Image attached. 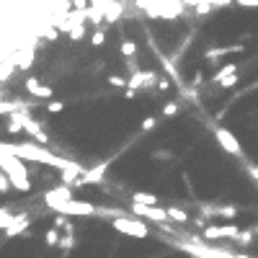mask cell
Segmentation results:
<instances>
[{"mask_svg":"<svg viewBox=\"0 0 258 258\" xmlns=\"http://www.w3.org/2000/svg\"><path fill=\"white\" fill-rule=\"evenodd\" d=\"M83 170H85V168L73 160L64 170H59V173H62V186H75V183L80 181V176H83Z\"/></svg>","mask_w":258,"mask_h":258,"instance_id":"2e32d148","label":"cell"},{"mask_svg":"<svg viewBox=\"0 0 258 258\" xmlns=\"http://www.w3.org/2000/svg\"><path fill=\"white\" fill-rule=\"evenodd\" d=\"M150 158L153 160H173V153H170V150H153Z\"/></svg>","mask_w":258,"mask_h":258,"instance_id":"83f0119b","label":"cell"},{"mask_svg":"<svg viewBox=\"0 0 258 258\" xmlns=\"http://www.w3.org/2000/svg\"><path fill=\"white\" fill-rule=\"evenodd\" d=\"M0 170L11 178V186L16 191H21V194L31 191V176H29V168L24 165V160H18L16 155L0 153Z\"/></svg>","mask_w":258,"mask_h":258,"instance_id":"6da1fadb","label":"cell"},{"mask_svg":"<svg viewBox=\"0 0 258 258\" xmlns=\"http://www.w3.org/2000/svg\"><path fill=\"white\" fill-rule=\"evenodd\" d=\"M165 217H168V222H178V225H186L191 220L188 212H183L178 207H165Z\"/></svg>","mask_w":258,"mask_h":258,"instance_id":"d6986e66","label":"cell"},{"mask_svg":"<svg viewBox=\"0 0 258 258\" xmlns=\"http://www.w3.org/2000/svg\"><path fill=\"white\" fill-rule=\"evenodd\" d=\"M248 173L255 178V183H258V165H248Z\"/></svg>","mask_w":258,"mask_h":258,"instance_id":"8d00e7d4","label":"cell"},{"mask_svg":"<svg viewBox=\"0 0 258 258\" xmlns=\"http://www.w3.org/2000/svg\"><path fill=\"white\" fill-rule=\"evenodd\" d=\"M31 227V214H13V220H11V225L3 230L6 232V238H16V235H21V232H26Z\"/></svg>","mask_w":258,"mask_h":258,"instance_id":"30bf717a","label":"cell"},{"mask_svg":"<svg viewBox=\"0 0 258 258\" xmlns=\"http://www.w3.org/2000/svg\"><path fill=\"white\" fill-rule=\"evenodd\" d=\"M155 126H158V119H155V116H147V119H142V124H140L142 132H153Z\"/></svg>","mask_w":258,"mask_h":258,"instance_id":"f1b7e54d","label":"cell"},{"mask_svg":"<svg viewBox=\"0 0 258 258\" xmlns=\"http://www.w3.org/2000/svg\"><path fill=\"white\" fill-rule=\"evenodd\" d=\"M31 106H36V103L21 101V98H16V101H0V114L11 116V114H18V111H31Z\"/></svg>","mask_w":258,"mask_h":258,"instance_id":"5bb4252c","label":"cell"},{"mask_svg":"<svg viewBox=\"0 0 258 258\" xmlns=\"http://www.w3.org/2000/svg\"><path fill=\"white\" fill-rule=\"evenodd\" d=\"M212 11H214V8H212L209 3H204V0H202L199 6H194V13H197V16H209Z\"/></svg>","mask_w":258,"mask_h":258,"instance_id":"e575fe53","label":"cell"},{"mask_svg":"<svg viewBox=\"0 0 258 258\" xmlns=\"http://www.w3.org/2000/svg\"><path fill=\"white\" fill-rule=\"evenodd\" d=\"M91 44H93V47H103V44H106V34H103L101 29H98V31H93V36H91Z\"/></svg>","mask_w":258,"mask_h":258,"instance_id":"d6a6232c","label":"cell"},{"mask_svg":"<svg viewBox=\"0 0 258 258\" xmlns=\"http://www.w3.org/2000/svg\"><path fill=\"white\" fill-rule=\"evenodd\" d=\"M44 243H47V248H57V245H59V230H57V227H49V230H47Z\"/></svg>","mask_w":258,"mask_h":258,"instance_id":"cb8c5ba5","label":"cell"},{"mask_svg":"<svg viewBox=\"0 0 258 258\" xmlns=\"http://www.w3.org/2000/svg\"><path fill=\"white\" fill-rule=\"evenodd\" d=\"M214 140H217V145L225 150V153H230V155H235V158H243V147H240L238 137H235L230 129L214 126Z\"/></svg>","mask_w":258,"mask_h":258,"instance_id":"8992f818","label":"cell"},{"mask_svg":"<svg viewBox=\"0 0 258 258\" xmlns=\"http://www.w3.org/2000/svg\"><path fill=\"white\" fill-rule=\"evenodd\" d=\"M44 106H47V111H49V114H59V111H64V103H62V101H57V98L47 101Z\"/></svg>","mask_w":258,"mask_h":258,"instance_id":"484cf974","label":"cell"},{"mask_svg":"<svg viewBox=\"0 0 258 258\" xmlns=\"http://www.w3.org/2000/svg\"><path fill=\"white\" fill-rule=\"evenodd\" d=\"M75 245V232H62V238H59V245L57 248H64V253H70Z\"/></svg>","mask_w":258,"mask_h":258,"instance_id":"603a6c76","label":"cell"},{"mask_svg":"<svg viewBox=\"0 0 258 258\" xmlns=\"http://www.w3.org/2000/svg\"><path fill=\"white\" fill-rule=\"evenodd\" d=\"M178 109H181V103H176V101H173V103H165V106H163V116H176Z\"/></svg>","mask_w":258,"mask_h":258,"instance_id":"4dcf8cb0","label":"cell"},{"mask_svg":"<svg viewBox=\"0 0 258 258\" xmlns=\"http://www.w3.org/2000/svg\"><path fill=\"white\" fill-rule=\"evenodd\" d=\"M255 88H258V83H255Z\"/></svg>","mask_w":258,"mask_h":258,"instance_id":"f35d334b","label":"cell"},{"mask_svg":"<svg viewBox=\"0 0 258 258\" xmlns=\"http://www.w3.org/2000/svg\"><path fill=\"white\" fill-rule=\"evenodd\" d=\"M132 204H142V207H158V197L155 194H147V191H132Z\"/></svg>","mask_w":258,"mask_h":258,"instance_id":"ac0fdd59","label":"cell"},{"mask_svg":"<svg viewBox=\"0 0 258 258\" xmlns=\"http://www.w3.org/2000/svg\"><path fill=\"white\" fill-rule=\"evenodd\" d=\"M121 54L126 57V62L137 59V44H135L132 39H124V41H121Z\"/></svg>","mask_w":258,"mask_h":258,"instance_id":"44dd1931","label":"cell"},{"mask_svg":"<svg viewBox=\"0 0 258 258\" xmlns=\"http://www.w3.org/2000/svg\"><path fill=\"white\" fill-rule=\"evenodd\" d=\"M158 78L153 70H137L126 78V88H132V91H145V88H155L158 85Z\"/></svg>","mask_w":258,"mask_h":258,"instance_id":"52a82bcc","label":"cell"},{"mask_svg":"<svg viewBox=\"0 0 258 258\" xmlns=\"http://www.w3.org/2000/svg\"><path fill=\"white\" fill-rule=\"evenodd\" d=\"M124 96H126V98H135V96H137V91H132V88H124Z\"/></svg>","mask_w":258,"mask_h":258,"instance_id":"74e56055","label":"cell"},{"mask_svg":"<svg viewBox=\"0 0 258 258\" xmlns=\"http://www.w3.org/2000/svg\"><path fill=\"white\" fill-rule=\"evenodd\" d=\"M155 88H158V91H170V80H168V78H158Z\"/></svg>","mask_w":258,"mask_h":258,"instance_id":"d590c367","label":"cell"},{"mask_svg":"<svg viewBox=\"0 0 258 258\" xmlns=\"http://www.w3.org/2000/svg\"><path fill=\"white\" fill-rule=\"evenodd\" d=\"M11 188H13V186H11V178L3 173V170H0V197H6Z\"/></svg>","mask_w":258,"mask_h":258,"instance_id":"4316f807","label":"cell"},{"mask_svg":"<svg viewBox=\"0 0 258 258\" xmlns=\"http://www.w3.org/2000/svg\"><path fill=\"white\" fill-rule=\"evenodd\" d=\"M11 220H13L11 207H0V230H6V227L11 225Z\"/></svg>","mask_w":258,"mask_h":258,"instance_id":"d4e9b609","label":"cell"},{"mask_svg":"<svg viewBox=\"0 0 258 258\" xmlns=\"http://www.w3.org/2000/svg\"><path fill=\"white\" fill-rule=\"evenodd\" d=\"M26 91L34 96V98H44V101H52V88L47 83H41V80H36V78H26Z\"/></svg>","mask_w":258,"mask_h":258,"instance_id":"7c38bea8","label":"cell"},{"mask_svg":"<svg viewBox=\"0 0 258 258\" xmlns=\"http://www.w3.org/2000/svg\"><path fill=\"white\" fill-rule=\"evenodd\" d=\"M109 85H111V88H126V78H121V75H109Z\"/></svg>","mask_w":258,"mask_h":258,"instance_id":"836d02e7","label":"cell"},{"mask_svg":"<svg viewBox=\"0 0 258 258\" xmlns=\"http://www.w3.org/2000/svg\"><path fill=\"white\" fill-rule=\"evenodd\" d=\"M98 207H93L91 202H80V199H68L54 207L57 214H62V217H93Z\"/></svg>","mask_w":258,"mask_h":258,"instance_id":"277c9868","label":"cell"},{"mask_svg":"<svg viewBox=\"0 0 258 258\" xmlns=\"http://www.w3.org/2000/svg\"><path fill=\"white\" fill-rule=\"evenodd\" d=\"M240 52H245V44H227V47H214V49L204 52V57H207L209 62H214V59H220V57H227V54H240Z\"/></svg>","mask_w":258,"mask_h":258,"instance_id":"9a60e30c","label":"cell"},{"mask_svg":"<svg viewBox=\"0 0 258 258\" xmlns=\"http://www.w3.org/2000/svg\"><path fill=\"white\" fill-rule=\"evenodd\" d=\"M129 214L137 220H150V222H158V225H168L165 217V207H142V204H129Z\"/></svg>","mask_w":258,"mask_h":258,"instance_id":"5b68a950","label":"cell"},{"mask_svg":"<svg viewBox=\"0 0 258 258\" xmlns=\"http://www.w3.org/2000/svg\"><path fill=\"white\" fill-rule=\"evenodd\" d=\"M238 232H240V227L238 225H207L204 227V240H222V238H230V240H235L238 238Z\"/></svg>","mask_w":258,"mask_h":258,"instance_id":"ba28073f","label":"cell"},{"mask_svg":"<svg viewBox=\"0 0 258 258\" xmlns=\"http://www.w3.org/2000/svg\"><path fill=\"white\" fill-rule=\"evenodd\" d=\"M68 34H70V39H73V41L83 39V36H85V24H78V26H73V29H70Z\"/></svg>","mask_w":258,"mask_h":258,"instance_id":"f546056e","label":"cell"},{"mask_svg":"<svg viewBox=\"0 0 258 258\" xmlns=\"http://www.w3.org/2000/svg\"><path fill=\"white\" fill-rule=\"evenodd\" d=\"M109 163H111V160H103V163L93 165L91 170H83V176H80V181H78L75 186H93V183H101V178L106 176V170H109Z\"/></svg>","mask_w":258,"mask_h":258,"instance_id":"9c48e42d","label":"cell"},{"mask_svg":"<svg viewBox=\"0 0 258 258\" xmlns=\"http://www.w3.org/2000/svg\"><path fill=\"white\" fill-rule=\"evenodd\" d=\"M18 121H21V126H24V132L31 137V142H36V145H49V135H47V129H44V124L41 121H36L29 111H18Z\"/></svg>","mask_w":258,"mask_h":258,"instance_id":"3957f363","label":"cell"},{"mask_svg":"<svg viewBox=\"0 0 258 258\" xmlns=\"http://www.w3.org/2000/svg\"><path fill=\"white\" fill-rule=\"evenodd\" d=\"M238 207H202V214L204 217H222V220H235L238 217Z\"/></svg>","mask_w":258,"mask_h":258,"instance_id":"4fadbf2b","label":"cell"},{"mask_svg":"<svg viewBox=\"0 0 258 258\" xmlns=\"http://www.w3.org/2000/svg\"><path fill=\"white\" fill-rule=\"evenodd\" d=\"M101 13H103V21L114 24V21H119V16L124 13V8L119 3H114V0H106V3L101 6Z\"/></svg>","mask_w":258,"mask_h":258,"instance_id":"e0dca14e","label":"cell"},{"mask_svg":"<svg viewBox=\"0 0 258 258\" xmlns=\"http://www.w3.org/2000/svg\"><path fill=\"white\" fill-rule=\"evenodd\" d=\"M68 199H73V194H70V186H54V188H49L47 194H44V204L47 207H57V204H62V202H68Z\"/></svg>","mask_w":258,"mask_h":258,"instance_id":"8fae6325","label":"cell"},{"mask_svg":"<svg viewBox=\"0 0 258 258\" xmlns=\"http://www.w3.org/2000/svg\"><path fill=\"white\" fill-rule=\"evenodd\" d=\"M109 222H111V227H114L116 232L132 235V238H147V235H150V227H147L142 220H137V217H129V214L114 217V220H109Z\"/></svg>","mask_w":258,"mask_h":258,"instance_id":"7a4b0ae2","label":"cell"},{"mask_svg":"<svg viewBox=\"0 0 258 258\" xmlns=\"http://www.w3.org/2000/svg\"><path fill=\"white\" fill-rule=\"evenodd\" d=\"M238 83H240V75L235 73V75H230V78H225V80L220 83V88H235Z\"/></svg>","mask_w":258,"mask_h":258,"instance_id":"1f68e13d","label":"cell"},{"mask_svg":"<svg viewBox=\"0 0 258 258\" xmlns=\"http://www.w3.org/2000/svg\"><path fill=\"white\" fill-rule=\"evenodd\" d=\"M255 235H258V225L253 227V230H240L238 232V238H235V243H240V245H248L253 238H255Z\"/></svg>","mask_w":258,"mask_h":258,"instance_id":"7402d4cb","label":"cell"},{"mask_svg":"<svg viewBox=\"0 0 258 258\" xmlns=\"http://www.w3.org/2000/svg\"><path fill=\"white\" fill-rule=\"evenodd\" d=\"M235 73H238V64H235V62H230V64H225V68H222L220 73H214L209 83H214V85H220V83H222L225 78H230V75H235Z\"/></svg>","mask_w":258,"mask_h":258,"instance_id":"ffe728a7","label":"cell"}]
</instances>
